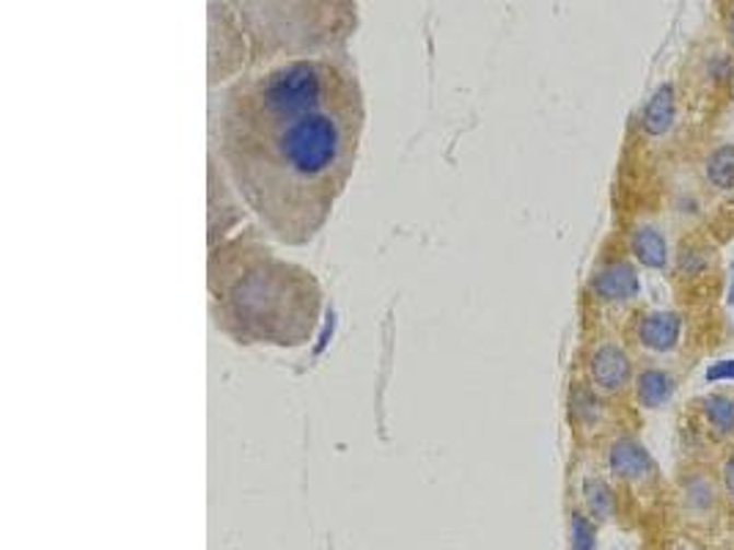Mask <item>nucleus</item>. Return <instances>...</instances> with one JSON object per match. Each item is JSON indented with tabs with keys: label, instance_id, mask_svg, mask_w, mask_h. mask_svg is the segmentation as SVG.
Listing matches in <instances>:
<instances>
[{
	"label": "nucleus",
	"instance_id": "1",
	"mask_svg": "<svg viewBox=\"0 0 734 550\" xmlns=\"http://www.w3.org/2000/svg\"><path fill=\"white\" fill-rule=\"evenodd\" d=\"M363 91L341 56L245 74L218 108V152L248 210L287 245L323 232L356 171Z\"/></svg>",
	"mask_w": 734,
	"mask_h": 550
},
{
	"label": "nucleus",
	"instance_id": "2",
	"mask_svg": "<svg viewBox=\"0 0 734 550\" xmlns=\"http://www.w3.org/2000/svg\"><path fill=\"white\" fill-rule=\"evenodd\" d=\"M209 292L218 328L240 344H305L323 308L308 270L251 237L232 239L212 254Z\"/></svg>",
	"mask_w": 734,
	"mask_h": 550
},
{
	"label": "nucleus",
	"instance_id": "3",
	"mask_svg": "<svg viewBox=\"0 0 734 550\" xmlns=\"http://www.w3.org/2000/svg\"><path fill=\"white\" fill-rule=\"evenodd\" d=\"M237 23L265 39L261 61H298L334 50L356 28V0H232Z\"/></svg>",
	"mask_w": 734,
	"mask_h": 550
},
{
	"label": "nucleus",
	"instance_id": "4",
	"mask_svg": "<svg viewBox=\"0 0 734 550\" xmlns=\"http://www.w3.org/2000/svg\"><path fill=\"white\" fill-rule=\"evenodd\" d=\"M672 504L685 534L699 537V534L715 531L718 523L729 512L715 466H710V463H688L674 479Z\"/></svg>",
	"mask_w": 734,
	"mask_h": 550
},
{
	"label": "nucleus",
	"instance_id": "5",
	"mask_svg": "<svg viewBox=\"0 0 734 550\" xmlns=\"http://www.w3.org/2000/svg\"><path fill=\"white\" fill-rule=\"evenodd\" d=\"M636 370L639 363L630 347L610 336L594 341L583 358V381L605 399H619L633 391Z\"/></svg>",
	"mask_w": 734,
	"mask_h": 550
},
{
	"label": "nucleus",
	"instance_id": "6",
	"mask_svg": "<svg viewBox=\"0 0 734 550\" xmlns=\"http://www.w3.org/2000/svg\"><path fill=\"white\" fill-rule=\"evenodd\" d=\"M605 468L610 479L639 493H655L663 477L650 448L630 432H614L605 443Z\"/></svg>",
	"mask_w": 734,
	"mask_h": 550
},
{
	"label": "nucleus",
	"instance_id": "7",
	"mask_svg": "<svg viewBox=\"0 0 734 550\" xmlns=\"http://www.w3.org/2000/svg\"><path fill=\"white\" fill-rule=\"evenodd\" d=\"M688 317L677 308H644L627 325V339L652 361L674 355L685 344Z\"/></svg>",
	"mask_w": 734,
	"mask_h": 550
},
{
	"label": "nucleus",
	"instance_id": "8",
	"mask_svg": "<svg viewBox=\"0 0 734 550\" xmlns=\"http://www.w3.org/2000/svg\"><path fill=\"white\" fill-rule=\"evenodd\" d=\"M589 295L599 306H630L641 295L639 265L627 254L605 256L589 279Z\"/></svg>",
	"mask_w": 734,
	"mask_h": 550
},
{
	"label": "nucleus",
	"instance_id": "9",
	"mask_svg": "<svg viewBox=\"0 0 734 550\" xmlns=\"http://www.w3.org/2000/svg\"><path fill=\"white\" fill-rule=\"evenodd\" d=\"M690 416L701 435L723 448L734 446V388H712L690 402Z\"/></svg>",
	"mask_w": 734,
	"mask_h": 550
},
{
	"label": "nucleus",
	"instance_id": "10",
	"mask_svg": "<svg viewBox=\"0 0 734 550\" xmlns=\"http://www.w3.org/2000/svg\"><path fill=\"white\" fill-rule=\"evenodd\" d=\"M627 256L644 270L666 272L672 270L674 245L666 229L652 218H639L633 226L627 229Z\"/></svg>",
	"mask_w": 734,
	"mask_h": 550
},
{
	"label": "nucleus",
	"instance_id": "11",
	"mask_svg": "<svg viewBox=\"0 0 734 550\" xmlns=\"http://www.w3.org/2000/svg\"><path fill=\"white\" fill-rule=\"evenodd\" d=\"M679 114H683V94H679L677 83L657 85L644 103L639 116L641 138L650 143H663L677 132Z\"/></svg>",
	"mask_w": 734,
	"mask_h": 550
},
{
	"label": "nucleus",
	"instance_id": "12",
	"mask_svg": "<svg viewBox=\"0 0 734 550\" xmlns=\"http://www.w3.org/2000/svg\"><path fill=\"white\" fill-rule=\"evenodd\" d=\"M679 391V375L663 361L639 363L633 381V399L641 410H663Z\"/></svg>",
	"mask_w": 734,
	"mask_h": 550
},
{
	"label": "nucleus",
	"instance_id": "13",
	"mask_svg": "<svg viewBox=\"0 0 734 550\" xmlns=\"http://www.w3.org/2000/svg\"><path fill=\"white\" fill-rule=\"evenodd\" d=\"M718 270V248L704 234H688L674 248L672 272L683 284H704Z\"/></svg>",
	"mask_w": 734,
	"mask_h": 550
},
{
	"label": "nucleus",
	"instance_id": "14",
	"mask_svg": "<svg viewBox=\"0 0 734 550\" xmlns=\"http://www.w3.org/2000/svg\"><path fill=\"white\" fill-rule=\"evenodd\" d=\"M699 185L712 199H734V143L721 141L707 147L696 163Z\"/></svg>",
	"mask_w": 734,
	"mask_h": 550
},
{
	"label": "nucleus",
	"instance_id": "15",
	"mask_svg": "<svg viewBox=\"0 0 734 550\" xmlns=\"http://www.w3.org/2000/svg\"><path fill=\"white\" fill-rule=\"evenodd\" d=\"M734 72V52L723 50V47H712V50L701 52L696 58L694 69H690V85L699 91L701 97H715L723 89L732 85Z\"/></svg>",
	"mask_w": 734,
	"mask_h": 550
},
{
	"label": "nucleus",
	"instance_id": "16",
	"mask_svg": "<svg viewBox=\"0 0 734 550\" xmlns=\"http://www.w3.org/2000/svg\"><path fill=\"white\" fill-rule=\"evenodd\" d=\"M608 399L594 391L586 381L572 383L570 388V421L581 432H597L608 424Z\"/></svg>",
	"mask_w": 734,
	"mask_h": 550
},
{
	"label": "nucleus",
	"instance_id": "17",
	"mask_svg": "<svg viewBox=\"0 0 734 550\" xmlns=\"http://www.w3.org/2000/svg\"><path fill=\"white\" fill-rule=\"evenodd\" d=\"M583 512L592 517L594 523H608L616 515V493L610 488L608 479L603 477H586L583 479Z\"/></svg>",
	"mask_w": 734,
	"mask_h": 550
},
{
	"label": "nucleus",
	"instance_id": "18",
	"mask_svg": "<svg viewBox=\"0 0 734 550\" xmlns=\"http://www.w3.org/2000/svg\"><path fill=\"white\" fill-rule=\"evenodd\" d=\"M570 550H594V520L586 512L570 515Z\"/></svg>",
	"mask_w": 734,
	"mask_h": 550
},
{
	"label": "nucleus",
	"instance_id": "19",
	"mask_svg": "<svg viewBox=\"0 0 734 550\" xmlns=\"http://www.w3.org/2000/svg\"><path fill=\"white\" fill-rule=\"evenodd\" d=\"M715 471L723 490V501H726V510L734 512V446L723 448V452L718 454Z\"/></svg>",
	"mask_w": 734,
	"mask_h": 550
},
{
	"label": "nucleus",
	"instance_id": "20",
	"mask_svg": "<svg viewBox=\"0 0 734 550\" xmlns=\"http://www.w3.org/2000/svg\"><path fill=\"white\" fill-rule=\"evenodd\" d=\"M666 550H710V545L701 542L696 534H683V537L672 539V542L666 545Z\"/></svg>",
	"mask_w": 734,
	"mask_h": 550
},
{
	"label": "nucleus",
	"instance_id": "21",
	"mask_svg": "<svg viewBox=\"0 0 734 550\" xmlns=\"http://www.w3.org/2000/svg\"><path fill=\"white\" fill-rule=\"evenodd\" d=\"M723 31H726L729 50L734 52V0H729L726 12H723Z\"/></svg>",
	"mask_w": 734,
	"mask_h": 550
}]
</instances>
